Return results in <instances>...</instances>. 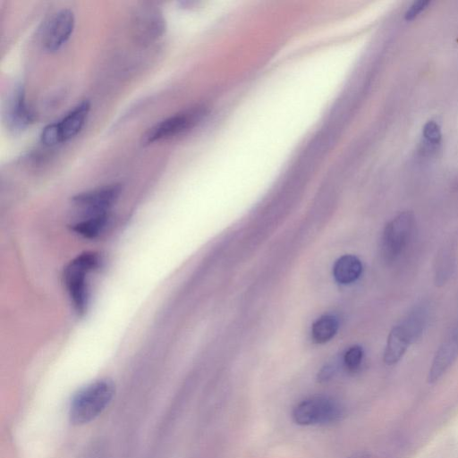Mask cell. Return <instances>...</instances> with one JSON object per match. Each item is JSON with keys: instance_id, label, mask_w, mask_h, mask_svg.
<instances>
[{"instance_id": "obj_5", "label": "cell", "mask_w": 458, "mask_h": 458, "mask_svg": "<svg viewBox=\"0 0 458 458\" xmlns=\"http://www.w3.org/2000/svg\"><path fill=\"white\" fill-rule=\"evenodd\" d=\"M414 225V216L409 211L402 212L389 221L381 241L382 256L386 262L395 260L408 244Z\"/></svg>"}, {"instance_id": "obj_8", "label": "cell", "mask_w": 458, "mask_h": 458, "mask_svg": "<svg viewBox=\"0 0 458 458\" xmlns=\"http://www.w3.org/2000/svg\"><path fill=\"white\" fill-rule=\"evenodd\" d=\"M165 30L162 13L151 6H144L134 15L133 30L135 37L143 43H149L161 36Z\"/></svg>"}, {"instance_id": "obj_18", "label": "cell", "mask_w": 458, "mask_h": 458, "mask_svg": "<svg viewBox=\"0 0 458 458\" xmlns=\"http://www.w3.org/2000/svg\"><path fill=\"white\" fill-rule=\"evenodd\" d=\"M348 458H370L369 455L366 453H355L349 456Z\"/></svg>"}, {"instance_id": "obj_16", "label": "cell", "mask_w": 458, "mask_h": 458, "mask_svg": "<svg viewBox=\"0 0 458 458\" xmlns=\"http://www.w3.org/2000/svg\"><path fill=\"white\" fill-rule=\"evenodd\" d=\"M423 136L426 141L431 146L440 142L441 131L439 125L434 121H428L423 127Z\"/></svg>"}, {"instance_id": "obj_13", "label": "cell", "mask_w": 458, "mask_h": 458, "mask_svg": "<svg viewBox=\"0 0 458 458\" xmlns=\"http://www.w3.org/2000/svg\"><path fill=\"white\" fill-rule=\"evenodd\" d=\"M362 264L353 255H344L340 257L333 266V276L335 281L342 284H348L355 282L361 275Z\"/></svg>"}, {"instance_id": "obj_17", "label": "cell", "mask_w": 458, "mask_h": 458, "mask_svg": "<svg viewBox=\"0 0 458 458\" xmlns=\"http://www.w3.org/2000/svg\"><path fill=\"white\" fill-rule=\"evenodd\" d=\"M429 1L420 0L414 2L405 13L406 20H412L429 4Z\"/></svg>"}, {"instance_id": "obj_2", "label": "cell", "mask_w": 458, "mask_h": 458, "mask_svg": "<svg viewBox=\"0 0 458 458\" xmlns=\"http://www.w3.org/2000/svg\"><path fill=\"white\" fill-rule=\"evenodd\" d=\"M114 392V386L108 379H99L87 385L71 402L70 421L74 425H82L94 420L109 405Z\"/></svg>"}, {"instance_id": "obj_1", "label": "cell", "mask_w": 458, "mask_h": 458, "mask_svg": "<svg viewBox=\"0 0 458 458\" xmlns=\"http://www.w3.org/2000/svg\"><path fill=\"white\" fill-rule=\"evenodd\" d=\"M102 264L98 253L83 252L71 260L64 270V282L71 301L79 314L86 311L89 300V279Z\"/></svg>"}, {"instance_id": "obj_12", "label": "cell", "mask_w": 458, "mask_h": 458, "mask_svg": "<svg viewBox=\"0 0 458 458\" xmlns=\"http://www.w3.org/2000/svg\"><path fill=\"white\" fill-rule=\"evenodd\" d=\"M89 110L90 103L88 100H83L61 120L55 122L61 143L66 142L79 134L87 121Z\"/></svg>"}, {"instance_id": "obj_6", "label": "cell", "mask_w": 458, "mask_h": 458, "mask_svg": "<svg viewBox=\"0 0 458 458\" xmlns=\"http://www.w3.org/2000/svg\"><path fill=\"white\" fill-rule=\"evenodd\" d=\"M75 26L72 11L62 9L55 13L47 22L42 38L44 48L48 52H56L71 38Z\"/></svg>"}, {"instance_id": "obj_9", "label": "cell", "mask_w": 458, "mask_h": 458, "mask_svg": "<svg viewBox=\"0 0 458 458\" xmlns=\"http://www.w3.org/2000/svg\"><path fill=\"white\" fill-rule=\"evenodd\" d=\"M4 117L8 128L14 132L21 131L33 122L34 115L27 104L22 87L15 88L8 98Z\"/></svg>"}, {"instance_id": "obj_15", "label": "cell", "mask_w": 458, "mask_h": 458, "mask_svg": "<svg viewBox=\"0 0 458 458\" xmlns=\"http://www.w3.org/2000/svg\"><path fill=\"white\" fill-rule=\"evenodd\" d=\"M363 354V350L359 345L348 348L343 357V363L346 370L350 372L356 371L362 362Z\"/></svg>"}, {"instance_id": "obj_11", "label": "cell", "mask_w": 458, "mask_h": 458, "mask_svg": "<svg viewBox=\"0 0 458 458\" xmlns=\"http://www.w3.org/2000/svg\"><path fill=\"white\" fill-rule=\"evenodd\" d=\"M413 335L403 320L392 328L383 357L386 365H394L402 359L409 345L417 340Z\"/></svg>"}, {"instance_id": "obj_3", "label": "cell", "mask_w": 458, "mask_h": 458, "mask_svg": "<svg viewBox=\"0 0 458 458\" xmlns=\"http://www.w3.org/2000/svg\"><path fill=\"white\" fill-rule=\"evenodd\" d=\"M342 404L329 396H311L298 403L292 411L293 420L301 426L325 425L342 420Z\"/></svg>"}, {"instance_id": "obj_4", "label": "cell", "mask_w": 458, "mask_h": 458, "mask_svg": "<svg viewBox=\"0 0 458 458\" xmlns=\"http://www.w3.org/2000/svg\"><path fill=\"white\" fill-rule=\"evenodd\" d=\"M120 191V185L111 184L74 196L73 204L81 213L76 221L108 219L110 208L118 199Z\"/></svg>"}, {"instance_id": "obj_14", "label": "cell", "mask_w": 458, "mask_h": 458, "mask_svg": "<svg viewBox=\"0 0 458 458\" xmlns=\"http://www.w3.org/2000/svg\"><path fill=\"white\" fill-rule=\"evenodd\" d=\"M338 327V319L335 316L324 315L312 324V340L317 344L327 343L335 336Z\"/></svg>"}, {"instance_id": "obj_7", "label": "cell", "mask_w": 458, "mask_h": 458, "mask_svg": "<svg viewBox=\"0 0 458 458\" xmlns=\"http://www.w3.org/2000/svg\"><path fill=\"white\" fill-rule=\"evenodd\" d=\"M199 115V111H188L169 116L150 127L143 141L149 144L176 136L194 125Z\"/></svg>"}, {"instance_id": "obj_10", "label": "cell", "mask_w": 458, "mask_h": 458, "mask_svg": "<svg viewBox=\"0 0 458 458\" xmlns=\"http://www.w3.org/2000/svg\"><path fill=\"white\" fill-rule=\"evenodd\" d=\"M457 358L458 328L446 337L437 351L428 371V383L433 384L439 380Z\"/></svg>"}]
</instances>
